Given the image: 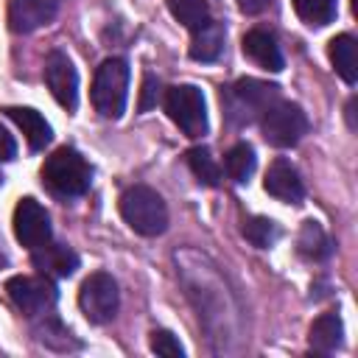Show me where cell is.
I'll use <instances>...</instances> for the list:
<instances>
[{
  "label": "cell",
  "instance_id": "ffe728a7",
  "mask_svg": "<svg viewBox=\"0 0 358 358\" xmlns=\"http://www.w3.org/2000/svg\"><path fill=\"white\" fill-rule=\"evenodd\" d=\"M168 8L173 14L176 22H182L185 28L196 31L210 20V6L207 0H168Z\"/></svg>",
  "mask_w": 358,
  "mask_h": 358
},
{
  "label": "cell",
  "instance_id": "6da1fadb",
  "mask_svg": "<svg viewBox=\"0 0 358 358\" xmlns=\"http://www.w3.org/2000/svg\"><path fill=\"white\" fill-rule=\"evenodd\" d=\"M42 179L45 185L56 193V196H64V199H73V196H81L90 190V182H92V168L90 162L76 151V148H56L45 165H42Z\"/></svg>",
  "mask_w": 358,
  "mask_h": 358
},
{
  "label": "cell",
  "instance_id": "83f0119b",
  "mask_svg": "<svg viewBox=\"0 0 358 358\" xmlns=\"http://www.w3.org/2000/svg\"><path fill=\"white\" fill-rule=\"evenodd\" d=\"M235 3H238V8L243 14H260V11H266L271 6V0H235Z\"/></svg>",
  "mask_w": 358,
  "mask_h": 358
},
{
  "label": "cell",
  "instance_id": "484cf974",
  "mask_svg": "<svg viewBox=\"0 0 358 358\" xmlns=\"http://www.w3.org/2000/svg\"><path fill=\"white\" fill-rule=\"evenodd\" d=\"M157 98H159V84H157L154 76H145V81H143V101H140V109L154 106Z\"/></svg>",
  "mask_w": 358,
  "mask_h": 358
},
{
  "label": "cell",
  "instance_id": "603a6c76",
  "mask_svg": "<svg viewBox=\"0 0 358 358\" xmlns=\"http://www.w3.org/2000/svg\"><path fill=\"white\" fill-rule=\"evenodd\" d=\"M241 232H243V238H246L252 246H257V249H268V246L277 241V235H280L277 224H274L271 218H263V215L246 218Z\"/></svg>",
  "mask_w": 358,
  "mask_h": 358
},
{
  "label": "cell",
  "instance_id": "9c48e42d",
  "mask_svg": "<svg viewBox=\"0 0 358 358\" xmlns=\"http://www.w3.org/2000/svg\"><path fill=\"white\" fill-rule=\"evenodd\" d=\"M14 235L31 252L50 241V235H53L50 215L36 199L25 196V199L17 201V207H14Z\"/></svg>",
  "mask_w": 358,
  "mask_h": 358
},
{
  "label": "cell",
  "instance_id": "30bf717a",
  "mask_svg": "<svg viewBox=\"0 0 358 358\" xmlns=\"http://www.w3.org/2000/svg\"><path fill=\"white\" fill-rule=\"evenodd\" d=\"M45 84H48L50 95L64 109H76V103H78V73H76L73 62L67 59V53H62V50L48 53V59H45Z\"/></svg>",
  "mask_w": 358,
  "mask_h": 358
},
{
  "label": "cell",
  "instance_id": "7c38bea8",
  "mask_svg": "<svg viewBox=\"0 0 358 358\" xmlns=\"http://www.w3.org/2000/svg\"><path fill=\"white\" fill-rule=\"evenodd\" d=\"M263 187H266L268 196H274L277 201H285V204H299L302 196H305V185H302L296 168L285 159H274L268 165Z\"/></svg>",
  "mask_w": 358,
  "mask_h": 358
},
{
  "label": "cell",
  "instance_id": "ba28073f",
  "mask_svg": "<svg viewBox=\"0 0 358 358\" xmlns=\"http://www.w3.org/2000/svg\"><path fill=\"white\" fill-rule=\"evenodd\" d=\"M8 299L14 302L17 310H22L25 316H48L59 299L56 285L48 277H11L6 282Z\"/></svg>",
  "mask_w": 358,
  "mask_h": 358
},
{
  "label": "cell",
  "instance_id": "5bb4252c",
  "mask_svg": "<svg viewBox=\"0 0 358 358\" xmlns=\"http://www.w3.org/2000/svg\"><path fill=\"white\" fill-rule=\"evenodd\" d=\"M34 255V266L42 271V274H53V277H70L76 268H78V255L70 249V246H62V243H42L39 249L31 252Z\"/></svg>",
  "mask_w": 358,
  "mask_h": 358
},
{
  "label": "cell",
  "instance_id": "277c9868",
  "mask_svg": "<svg viewBox=\"0 0 358 358\" xmlns=\"http://www.w3.org/2000/svg\"><path fill=\"white\" fill-rule=\"evenodd\" d=\"M129 95V64L123 59H106L95 70L92 81V106L103 117H120Z\"/></svg>",
  "mask_w": 358,
  "mask_h": 358
},
{
  "label": "cell",
  "instance_id": "52a82bcc",
  "mask_svg": "<svg viewBox=\"0 0 358 358\" xmlns=\"http://www.w3.org/2000/svg\"><path fill=\"white\" fill-rule=\"evenodd\" d=\"M260 126H263V134L271 145L277 148H291L296 145L305 131H308V117L305 112L296 106V103H288V101H274L263 117H260Z\"/></svg>",
  "mask_w": 358,
  "mask_h": 358
},
{
  "label": "cell",
  "instance_id": "d4e9b609",
  "mask_svg": "<svg viewBox=\"0 0 358 358\" xmlns=\"http://www.w3.org/2000/svg\"><path fill=\"white\" fill-rule=\"evenodd\" d=\"M151 350L157 355H165V358H182L185 355V347L179 344V338L171 330H154L151 333Z\"/></svg>",
  "mask_w": 358,
  "mask_h": 358
},
{
  "label": "cell",
  "instance_id": "d6986e66",
  "mask_svg": "<svg viewBox=\"0 0 358 358\" xmlns=\"http://www.w3.org/2000/svg\"><path fill=\"white\" fill-rule=\"evenodd\" d=\"M296 246H299V255L308 257V260H324L333 252L330 238L324 235V229L316 221H305L302 224L299 238H296Z\"/></svg>",
  "mask_w": 358,
  "mask_h": 358
},
{
  "label": "cell",
  "instance_id": "4fadbf2b",
  "mask_svg": "<svg viewBox=\"0 0 358 358\" xmlns=\"http://www.w3.org/2000/svg\"><path fill=\"white\" fill-rule=\"evenodd\" d=\"M243 53L260 64L263 70H271V73H280L282 70V50L277 45V39L268 34V31H260V28H252L246 36H243Z\"/></svg>",
  "mask_w": 358,
  "mask_h": 358
},
{
  "label": "cell",
  "instance_id": "2e32d148",
  "mask_svg": "<svg viewBox=\"0 0 358 358\" xmlns=\"http://www.w3.org/2000/svg\"><path fill=\"white\" fill-rule=\"evenodd\" d=\"M327 56H330L336 73L347 84H355V78H358V42H355V36H350V34L333 36L327 45Z\"/></svg>",
  "mask_w": 358,
  "mask_h": 358
},
{
  "label": "cell",
  "instance_id": "f1b7e54d",
  "mask_svg": "<svg viewBox=\"0 0 358 358\" xmlns=\"http://www.w3.org/2000/svg\"><path fill=\"white\" fill-rule=\"evenodd\" d=\"M0 182H3V176H0Z\"/></svg>",
  "mask_w": 358,
  "mask_h": 358
},
{
  "label": "cell",
  "instance_id": "ac0fdd59",
  "mask_svg": "<svg viewBox=\"0 0 358 358\" xmlns=\"http://www.w3.org/2000/svg\"><path fill=\"white\" fill-rule=\"evenodd\" d=\"M341 336H344V324L338 319V313H322L313 324H310V333H308V341L316 352H333L338 344H341Z\"/></svg>",
  "mask_w": 358,
  "mask_h": 358
},
{
  "label": "cell",
  "instance_id": "8992f818",
  "mask_svg": "<svg viewBox=\"0 0 358 358\" xmlns=\"http://www.w3.org/2000/svg\"><path fill=\"white\" fill-rule=\"evenodd\" d=\"M120 305V294H117V282L112 280V274L106 271H95L90 274L81 288H78V308L81 313L92 322V324H106L115 319Z\"/></svg>",
  "mask_w": 358,
  "mask_h": 358
},
{
  "label": "cell",
  "instance_id": "3957f363",
  "mask_svg": "<svg viewBox=\"0 0 358 358\" xmlns=\"http://www.w3.org/2000/svg\"><path fill=\"white\" fill-rule=\"evenodd\" d=\"M274 101H280V90L274 84H266V81H257V78H241V81H235L232 87H227L221 92L224 112H227L229 123H235V126L263 117V112Z\"/></svg>",
  "mask_w": 358,
  "mask_h": 358
},
{
  "label": "cell",
  "instance_id": "cb8c5ba5",
  "mask_svg": "<svg viewBox=\"0 0 358 358\" xmlns=\"http://www.w3.org/2000/svg\"><path fill=\"white\" fill-rule=\"evenodd\" d=\"M296 14L308 22V25H327L336 17V0H294Z\"/></svg>",
  "mask_w": 358,
  "mask_h": 358
},
{
  "label": "cell",
  "instance_id": "4316f807",
  "mask_svg": "<svg viewBox=\"0 0 358 358\" xmlns=\"http://www.w3.org/2000/svg\"><path fill=\"white\" fill-rule=\"evenodd\" d=\"M17 157V143H14V137L0 126V162H8V159H14Z\"/></svg>",
  "mask_w": 358,
  "mask_h": 358
},
{
  "label": "cell",
  "instance_id": "7402d4cb",
  "mask_svg": "<svg viewBox=\"0 0 358 358\" xmlns=\"http://www.w3.org/2000/svg\"><path fill=\"white\" fill-rule=\"evenodd\" d=\"M187 165H190L193 176L201 185H207V187H218L221 185V168H218V162L213 159V154L207 148H190L187 151Z\"/></svg>",
  "mask_w": 358,
  "mask_h": 358
},
{
  "label": "cell",
  "instance_id": "9a60e30c",
  "mask_svg": "<svg viewBox=\"0 0 358 358\" xmlns=\"http://www.w3.org/2000/svg\"><path fill=\"white\" fill-rule=\"evenodd\" d=\"M6 112H8V117L22 129V134H25V140H28L31 148L39 151V148H45V145L50 143L53 129H50V123H48L36 109H31V106H8Z\"/></svg>",
  "mask_w": 358,
  "mask_h": 358
},
{
  "label": "cell",
  "instance_id": "7a4b0ae2",
  "mask_svg": "<svg viewBox=\"0 0 358 358\" xmlns=\"http://www.w3.org/2000/svg\"><path fill=\"white\" fill-rule=\"evenodd\" d=\"M120 215L137 235L145 238H157L168 229V207L162 196L145 185H134L120 196Z\"/></svg>",
  "mask_w": 358,
  "mask_h": 358
},
{
  "label": "cell",
  "instance_id": "44dd1931",
  "mask_svg": "<svg viewBox=\"0 0 358 358\" xmlns=\"http://www.w3.org/2000/svg\"><path fill=\"white\" fill-rule=\"evenodd\" d=\"M224 168H227V176H229L232 182L243 185V182L252 176V171H255V151H252V145H246V143L232 145V148L227 151Z\"/></svg>",
  "mask_w": 358,
  "mask_h": 358
},
{
  "label": "cell",
  "instance_id": "8fae6325",
  "mask_svg": "<svg viewBox=\"0 0 358 358\" xmlns=\"http://www.w3.org/2000/svg\"><path fill=\"white\" fill-rule=\"evenodd\" d=\"M59 11L56 0H11L8 3V28L14 34H31L48 25Z\"/></svg>",
  "mask_w": 358,
  "mask_h": 358
},
{
  "label": "cell",
  "instance_id": "5b68a950",
  "mask_svg": "<svg viewBox=\"0 0 358 358\" xmlns=\"http://www.w3.org/2000/svg\"><path fill=\"white\" fill-rule=\"evenodd\" d=\"M165 112L168 117L187 134V137H201L207 131V106L204 95L193 84H176L165 92Z\"/></svg>",
  "mask_w": 358,
  "mask_h": 358
},
{
  "label": "cell",
  "instance_id": "e0dca14e",
  "mask_svg": "<svg viewBox=\"0 0 358 358\" xmlns=\"http://www.w3.org/2000/svg\"><path fill=\"white\" fill-rule=\"evenodd\" d=\"M221 48H224V25L221 22L207 20L201 28L193 31L190 56L196 62H213V59H218L221 56Z\"/></svg>",
  "mask_w": 358,
  "mask_h": 358
}]
</instances>
